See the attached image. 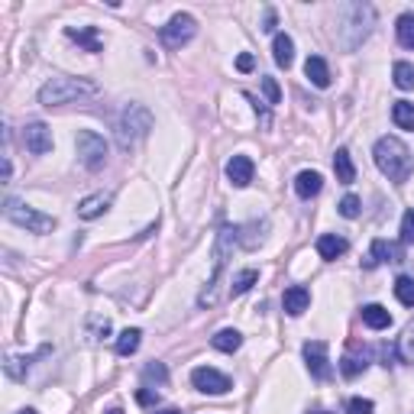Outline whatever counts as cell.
Segmentation results:
<instances>
[{"label": "cell", "mask_w": 414, "mask_h": 414, "mask_svg": "<svg viewBox=\"0 0 414 414\" xmlns=\"http://www.w3.org/2000/svg\"><path fill=\"white\" fill-rule=\"evenodd\" d=\"M372 159L379 165V172L395 185H405L414 172V159H411V149L398 140V136H382L372 149Z\"/></svg>", "instance_id": "obj_1"}, {"label": "cell", "mask_w": 414, "mask_h": 414, "mask_svg": "<svg viewBox=\"0 0 414 414\" xmlns=\"http://www.w3.org/2000/svg\"><path fill=\"white\" fill-rule=\"evenodd\" d=\"M98 94V85L88 81V78H65L56 75L49 78L43 88H39V104L43 107H62V104H75V100H85Z\"/></svg>", "instance_id": "obj_2"}, {"label": "cell", "mask_w": 414, "mask_h": 414, "mask_svg": "<svg viewBox=\"0 0 414 414\" xmlns=\"http://www.w3.org/2000/svg\"><path fill=\"white\" fill-rule=\"evenodd\" d=\"M239 239V233L233 230V227H224V230L217 233V243H214V275L211 281H207V288L201 291V298H197V304L201 308H214L217 304V285H220V275H224V266H227V256H230L233 243Z\"/></svg>", "instance_id": "obj_3"}, {"label": "cell", "mask_w": 414, "mask_h": 414, "mask_svg": "<svg viewBox=\"0 0 414 414\" xmlns=\"http://www.w3.org/2000/svg\"><path fill=\"white\" fill-rule=\"evenodd\" d=\"M149 130H152V113L140 104H130L127 110H123V117L117 120V140L123 149H130L136 140H143Z\"/></svg>", "instance_id": "obj_4"}, {"label": "cell", "mask_w": 414, "mask_h": 414, "mask_svg": "<svg viewBox=\"0 0 414 414\" xmlns=\"http://www.w3.org/2000/svg\"><path fill=\"white\" fill-rule=\"evenodd\" d=\"M4 211H7V217L14 220L16 227H26L29 233H49V230H56V217H49V214H39L36 207H29V204L16 201V197H10Z\"/></svg>", "instance_id": "obj_5"}, {"label": "cell", "mask_w": 414, "mask_h": 414, "mask_svg": "<svg viewBox=\"0 0 414 414\" xmlns=\"http://www.w3.org/2000/svg\"><path fill=\"white\" fill-rule=\"evenodd\" d=\"M195 33H197L195 16H191V14H175L165 26L159 29V39H162L165 49H182V46H188L191 39H195Z\"/></svg>", "instance_id": "obj_6"}, {"label": "cell", "mask_w": 414, "mask_h": 414, "mask_svg": "<svg viewBox=\"0 0 414 414\" xmlns=\"http://www.w3.org/2000/svg\"><path fill=\"white\" fill-rule=\"evenodd\" d=\"M75 146H78V159L85 162V169L98 172L107 162V143H104V136H98L94 130H81Z\"/></svg>", "instance_id": "obj_7"}, {"label": "cell", "mask_w": 414, "mask_h": 414, "mask_svg": "<svg viewBox=\"0 0 414 414\" xmlns=\"http://www.w3.org/2000/svg\"><path fill=\"white\" fill-rule=\"evenodd\" d=\"M191 382H195V388H197V392H204V395H227L233 388L230 376L211 369V366H197V369L191 372Z\"/></svg>", "instance_id": "obj_8"}, {"label": "cell", "mask_w": 414, "mask_h": 414, "mask_svg": "<svg viewBox=\"0 0 414 414\" xmlns=\"http://www.w3.org/2000/svg\"><path fill=\"white\" fill-rule=\"evenodd\" d=\"M304 359H308V369L314 379H330V359H327V343L324 340H308L304 343Z\"/></svg>", "instance_id": "obj_9"}, {"label": "cell", "mask_w": 414, "mask_h": 414, "mask_svg": "<svg viewBox=\"0 0 414 414\" xmlns=\"http://www.w3.org/2000/svg\"><path fill=\"white\" fill-rule=\"evenodd\" d=\"M23 143H26V149L33 155H46L52 149V130L46 123H39V120H33V123L23 127Z\"/></svg>", "instance_id": "obj_10"}, {"label": "cell", "mask_w": 414, "mask_h": 414, "mask_svg": "<svg viewBox=\"0 0 414 414\" xmlns=\"http://www.w3.org/2000/svg\"><path fill=\"white\" fill-rule=\"evenodd\" d=\"M253 172H256V165L249 155H233L227 162V178H230L233 188H246V185L253 182Z\"/></svg>", "instance_id": "obj_11"}, {"label": "cell", "mask_w": 414, "mask_h": 414, "mask_svg": "<svg viewBox=\"0 0 414 414\" xmlns=\"http://www.w3.org/2000/svg\"><path fill=\"white\" fill-rule=\"evenodd\" d=\"M401 259H405V253H401V246H398V243H388V239H376V243H372L369 259H366V269L379 266V262H401Z\"/></svg>", "instance_id": "obj_12"}, {"label": "cell", "mask_w": 414, "mask_h": 414, "mask_svg": "<svg viewBox=\"0 0 414 414\" xmlns=\"http://www.w3.org/2000/svg\"><path fill=\"white\" fill-rule=\"evenodd\" d=\"M281 304H285V314L298 317V314H304V311H308L311 291H308V288H301V285H291V288H285V298H281Z\"/></svg>", "instance_id": "obj_13"}, {"label": "cell", "mask_w": 414, "mask_h": 414, "mask_svg": "<svg viewBox=\"0 0 414 414\" xmlns=\"http://www.w3.org/2000/svg\"><path fill=\"white\" fill-rule=\"evenodd\" d=\"M346 249H350V243H346L343 237H337V233H324V237L317 239V253H321V259H327V262L340 259Z\"/></svg>", "instance_id": "obj_14"}, {"label": "cell", "mask_w": 414, "mask_h": 414, "mask_svg": "<svg viewBox=\"0 0 414 414\" xmlns=\"http://www.w3.org/2000/svg\"><path fill=\"white\" fill-rule=\"evenodd\" d=\"M65 36H68L71 43L85 46L88 52H100V49H104V46H100V36H98V26H81V29L68 26V29H65Z\"/></svg>", "instance_id": "obj_15"}, {"label": "cell", "mask_w": 414, "mask_h": 414, "mask_svg": "<svg viewBox=\"0 0 414 414\" xmlns=\"http://www.w3.org/2000/svg\"><path fill=\"white\" fill-rule=\"evenodd\" d=\"M333 172H337V182H343V185L356 182V165H353L350 149H346V146H340L337 155H333Z\"/></svg>", "instance_id": "obj_16"}, {"label": "cell", "mask_w": 414, "mask_h": 414, "mask_svg": "<svg viewBox=\"0 0 414 414\" xmlns=\"http://www.w3.org/2000/svg\"><path fill=\"white\" fill-rule=\"evenodd\" d=\"M110 201H113L110 195H91V197H85V201L78 204V217H85V220L100 217V214L110 207Z\"/></svg>", "instance_id": "obj_17"}, {"label": "cell", "mask_w": 414, "mask_h": 414, "mask_svg": "<svg viewBox=\"0 0 414 414\" xmlns=\"http://www.w3.org/2000/svg\"><path fill=\"white\" fill-rule=\"evenodd\" d=\"M304 75L311 78V85L314 88H330V68L321 56H311L308 62H304Z\"/></svg>", "instance_id": "obj_18"}, {"label": "cell", "mask_w": 414, "mask_h": 414, "mask_svg": "<svg viewBox=\"0 0 414 414\" xmlns=\"http://www.w3.org/2000/svg\"><path fill=\"white\" fill-rule=\"evenodd\" d=\"M321 188H324V178H321V172H301V175L295 178V191H298V197H314V195H321Z\"/></svg>", "instance_id": "obj_19"}, {"label": "cell", "mask_w": 414, "mask_h": 414, "mask_svg": "<svg viewBox=\"0 0 414 414\" xmlns=\"http://www.w3.org/2000/svg\"><path fill=\"white\" fill-rule=\"evenodd\" d=\"M363 324H366V327H372V330H385V327H392V314H388L382 304H366V308H363Z\"/></svg>", "instance_id": "obj_20"}, {"label": "cell", "mask_w": 414, "mask_h": 414, "mask_svg": "<svg viewBox=\"0 0 414 414\" xmlns=\"http://www.w3.org/2000/svg\"><path fill=\"white\" fill-rule=\"evenodd\" d=\"M211 343H214V350H220V353H237L239 346H243V337H239V330L227 327V330H220V333H214Z\"/></svg>", "instance_id": "obj_21"}, {"label": "cell", "mask_w": 414, "mask_h": 414, "mask_svg": "<svg viewBox=\"0 0 414 414\" xmlns=\"http://www.w3.org/2000/svg\"><path fill=\"white\" fill-rule=\"evenodd\" d=\"M291 62H295V43H291V36L279 33L275 36V65L291 68Z\"/></svg>", "instance_id": "obj_22"}, {"label": "cell", "mask_w": 414, "mask_h": 414, "mask_svg": "<svg viewBox=\"0 0 414 414\" xmlns=\"http://www.w3.org/2000/svg\"><path fill=\"white\" fill-rule=\"evenodd\" d=\"M140 337H143V333L136 327L123 330V333L117 337V353H120V356H133V353L140 350Z\"/></svg>", "instance_id": "obj_23"}, {"label": "cell", "mask_w": 414, "mask_h": 414, "mask_svg": "<svg viewBox=\"0 0 414 414\" xmlns=\"http://www.w3.org/2000/svg\"><path fill=\"white\" fill-rule=\"evenodd\" d=\"M256 281H259V272H256V269H243V272H239L237 279L230 281V295H233V298L246 295V291H249V288H253Z\"/></svg>", "instance_id": "obj_24"}, {"label": "cell", "mask_w": 414, "mask_h": 414, "mask_svg": "<svg viewBox=\"0 0 414 414\" xmlns=\"http://www.w3.org/2000/svg\"><path fill=\"white\" fill-rule=\"evenodd\" d=\"M395 33H398V43L405 49H414V14H401L395 23Z\"/></svg>", "instance_id": "obj_25"}, {"label": "cell", "mask_w": 414, "mask_h": 414, "mask_svg": "<svg viewBox=\"0 0 414 414\" xmlns=\"http://www.w3.org/2000/svg\"><path fill=\"white\" fill-rule=\"evenodd\" d=\"M395 298H398L405 308H414V279L411 275H398V279H395Z\"/></svg>", "instance_id": "obj_26"}, {"label": "cell", "mask_w": 414, "mask_h": 414, "mask_svg": "<svg viewBox=\"0 0 414 414\" xmlns=\"http://www.w3.org/2000/svg\"><path fill=\"white\" fill-rule=\"evenodd\" d=\"M392 78H395V85H398L401 91H411L414 88V65L411 62H395Z\"/></svg>", "instance_id": "obj_27"}, {"label": "cell", "mask_w": 414, "mask_h": 414, "mask_svg": "<svg viewBox=\"0 0 414 414\" xmlns=\"http://www.w3.org/2000/svg\"><path fill=\"white\" fill-rule=\"evenodd\" d=\"M392 120L398 123L401 130H414V104H408V100H398V104L392 107Z\"/></svg>", "instance_id": "obj_28"}, {"label": "cell", "mask_w": 414, "mask_h": 414, "mask_svg": "<svg viewBox=\"0 0 414 414\" xmlns=\"http://www.w3.org/2000/svg\"><path fill=\"white\" fill-rule=\"evenodd\" d=\"M366 366H369V363H366V356H353V353H346V356L340 359V372H343L346 379H356Z\"/></svg>", "instance_id": "obj_29"}, {"label": "cell", "mask_w": 414, "mask_h": 414, "mask_svg": "<svg viewBox=\"0 0 414 414\" xmlns=\"http://www.w3.org/2000/svg\"><path fill=\"white\" fill-rule=\"evenodd\" d=\"M398 356L405 363H414V321L405 327V333L398 337Z\"/></svg>", "instance_id": "obj_30"}, {"label": "cell", "mask_w": 414, "mask_h": 414, "mask_svg": "<svg viewBox=\"0 0 414 414\" xmlns=\"http://www.w3.org/2000/svg\"><path fill=\"white\" fill-rule=\"evenodd\" d=\"M143 379L155 382V385H165V379H169V369H165L162 363H149L146 369H143Z\"/></svg>", "instance_id": "obj_31"}, {"label": "cell", "mask_w": 414, "mask_h": 414, "mask_svg": "<svg viewBox=\"0 0 414 414\" xmlns=\"http://www.w3.org/2000/svg\"><path fill=\"white\" fill-rule=\"evenodd\" d=\"M401 243H414V207L401 217Z\"/></svg>", "instance_id": "obj_32"}, {"label": "cell", "mask_w": 414, "mask_h": 414, "mask_svg": "<svg viewBox=\"0 0 414 414\" xmlns=\"http://www.w3.org/2000/svg\"><path fill=\"white\" fill-rule=\"evenodd\" d=\"M340 214H343V217H359V197L356 195H346L343 201H340Z\"/></svg>", "instance_id": "obj_33"}, {"label": "cell", "mask_w": 414, "mask_h": 414, "mask_svg": "<svg viewBox=\"0 0 414 414\" xmlns=\"http://www.w3.org/2000/svg\"><path fill=\"white\" fill-rule=\"evenodd\" d=\"M346 411H350V414H372V411H376V405H372L369 398H353L350 405H346Z\"/></svg>", "instance_id": "obj_34"}, {"label": "cell", "mask_w": 414, "mask_h": 414, "mask_svg": "<svg viewBox=\"0 0 414 414\" xmlns=\"http://www.w3.org/2000/svg\"><path fill=\"white\" fill-rule=\"evenodd\" d=\"M262 91H266L269 104H279L281 100V91H279V85H275V78H262Z\"/></svg>", "instance_id": "obj_35"}, {"label": "cell", "mask_w": 414, "mask_h": 414, "mask_svg": "<svg viewBox=\"0 0 414 414\" xmlns=\"http://www.w3.org/2000/svg\"><path fill=\"white\" fill-rule=\"evenodd\" d=\"M136 401H140V405H155V401H159V395L149 392V388H140V392H136Z\"/></svg>", "instance_id": "obj_36"}, {"label": "cell", "mask_w": 414, "mask_h": 414, "mask_svg": "<svg viewBox=\"0 0 414 414\" xmlns=\"http://www.w3.org/2000/svg\"><path fill=\"white\" fill-rule=\"evenodd\" d=\"M253 65H256V58L249 56V52H243V56L237 58V68H239V71H253Z\"/></svg>", "instance_id": "obj_37"}, {"label": "cell", "mask_w": 414, "mask_h": 414, "mask_svg": "<svg viewBox=\"0 0 414 414\" xmlns=\"http://www.w3.org/2000/svg\"><path fill=\"white\" fill-rule=\"evenodd\" d=\"M262 29H275V10H269V14H266V26H262Z\"/></svg>", "instance_id": "obj_38"}, {"label": "cell", "mask_w": 414, "mask_h": 414, "mask_svg": "<svg viewBox=\"0 0 414 414\" xmlns=\"http://www.w3.org/2000/svg\"><path fill=\"white\" fill-rule=\"evenodd\" d=\"M152 414H182L178 408H162V411H152Z\"/></svg>", "instance_id": "obj_39"}, {"label": "cell", "mask_w": 414, "mask_h": 414, "mask_svg": "<svg viewBox=\"0 0 414 414\" xmlns=\"http://www.w3.org/2000/svg\"><path fill=\"white\" fill-rule=\"evenodd\" d=\"M107 414H123V411H120V408H113V411H107Z\"/></svg>", "instance_id": "obj_40"}, {"label": "cell", "mask_w": 414, "mask_h": 414, "mask_svg": "<svg viewBox=\"0 0 414 414\" xmlns=\"http://www.w3.org/2000/svg\"><path fill=\"white\" fill-rule=\"evenodd\" d=\"M20 414H36V411H33V408H26V411H20Z\"/></svg>", "instance_id": "obj_41"}]
</instances>
